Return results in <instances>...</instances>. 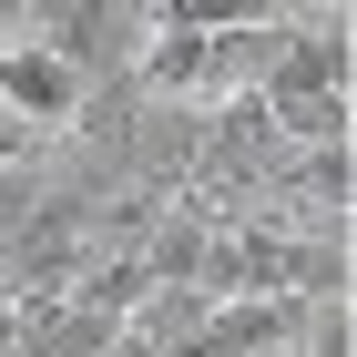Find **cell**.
<instances>
[{
  "label": "cell",
  "instance_id": "2",
  "mask_svg": "<svg viewBox=\"0 0 357 357\" xmlns=\"http://www.w3.org/2000/svg\"><path fill=\"white\" fill-rule=\"evenodd\" d=\"M347 72H357V52H347V10H306V21H286V52H275V72H266V92H255V102H266V112L347 102Z\"/></svg>",
  "mask_w": 357,
  "mask_h": 357
},
{
  "label": "cell",
  "instance_id": "4",
  "mask_svg": "<svg viewBox=\"0 0 357 357\" xmlns=\"http://www.w3.org/2000/svg\"><path fill=\"white\" fill-rule=\"evenodd\" d=\"M133 82L153 102H204V10H143V41H133Z\"/></svg>",
  "mask_w": 357,
  "mask_h": 357
},
{
  "label": "cell",
  "instance_id": "3",
  "mask_svg": "<svg viewBox=\"0 0 357 357\" xmlns=\"http://www.w3.org/2000/svg\"><path fill=\"white\" fill-rule=\"evenodd\" d=\"M41 52H61L82 82H102V72H133V41H143V10H112V0H61V10H41V21H21Z\"/></svg>",
  "mask_w": 357,
  "mask_h": 357
},
{
  "label": "cell",
  "instance_id": "1",
  "mask_svg": "<svg viewBox=\"0 0 357 357\" xmlns=\"http://www.w3.org/2000/svg\"><path fill=\"white\" fill-rule=\"evenodd\" d=\"M82 112H92V82L61 52H41L31 31H10V52H0V123L31 143V133H72Z\"/></svg>",
  "mask_w": 357,
  "mask_h": 357
},
{
  "label": "cell",
  "instance_id": "5",
  "mask_svg": "<svg viewBox=\"0 0 357 357\" xmlns=\"http://www.w3.org/2000/svg\"><path fill=\"white\" fill-rule=\"evenodd\" d=\"M10 31H21V21H10V10H0V52H10Z\"/></svg>",
  "mask_w": 357,
  "mask_h": 357
}]
</instances>
